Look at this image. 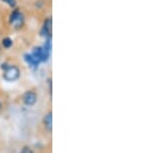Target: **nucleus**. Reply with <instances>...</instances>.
<instances>
[{
  "instance_id": "nucleus-1",
  "label": "nucleus",
  "mask_w": 154,
  "mask_h": 153,
  "mask_svg": "<svg viewBox=\"0 0 154 153\" xmlns=\"http://www.w3.org/2000/svg\"><path fill=\"white\" fill-rule=\"evenodd\" d=\"M2 77L7 82H14L21 77V70L18 66L11 65V64H3L2 65Z\"/></svg>"
},
{
  "instance_id": "nucleus-2",
  "label": "nucleus",
  "mask_w": 154,
  "mask_h": 153,
  "mask_svg": "<svg viewBox=\"0 0 154 153\" xmlns=\"http://www.w3.org/2000/svg\"><path fill=\"white\" fill-rule=\"evenodd\" d=\"M25 18L24 14L18 7L12 9V11L11 12V16H9V24L11 26H14L16 29H20L22 26L24 25Z\"/></svg>"
},
{
  "instance_id": "nucleus-3",
  "label": "nucleus",
  "mask_w": 154,
  "mask_h": 153,
  "mask_svg": "<svg viewBox=\"0 0 154 153\" xmlns=\"http://www.w3.org/2000/svg\"><path fill=\"white\" fill-rule=\"evenodd\" d=\"M51 51H48L46 48H44L43 46H35L32 50L31 55L38 60L40 63H45L49 60V57H51Z\"/></svg>"
},
{
  "instance_id": "nucleus-4",
  "label": "nucleus",
  "mask_w": 154,
  "mask_h": 153,
  "mask_svg": "<svg viewBox=\"0 0 154 153\" xmlns=\"http://www.w3.org/2000/svg\"><path fill=\"white\" fill-rule=\"evenodd\" d=\"M22 100H23V103L26 106L32 107V106L36 104L37 100H38V96H37V93L34 90H27L23 95Z\"/></svg>"
},
{
  "instance_id": "nucleus-5",
  "label": "nucleus",
  "mask_w": 154,
  "mask_h": 153,
  "mask_svg": "<svg viewBox=\"0 0 154 153\" xmlns=\"http://www.w3.org/2000/svg\"><path fill=\"white\" fill-rule=\"evenodd\" d=\"M51 30H53V22H51V18H48L44 20L43 22V25H42V28L40 31V35L43 36L44 38L51 37Z\"/></svg>"
},
{
  "instance_id": "nucleus-6",
  "label": "nucleus",
  "mask_w": 154,
  "mask_h": 153,
  "mask_svg": "<svg viewBox=\"0 0 154 153\" xmlns=\"http://www.w3.org/2000/svg\"><path fill=\"white\" fill-rule=\"evenodd\" d=\"M42 123H43L45 130L48 133H51V130H53V113H51V111H49L46 114H44L43 119H42Z\"/></svg>"
},
{
  "instance_id": "nucleus-7",
  "label": "nucleus",
  "mask_w": 154,
  "mask_h": 153,
  "mask_svg": "<svg viewBox=\"0 0 154 153\" xmlns=\"http://www.w3.org/2000/svg\"><path fill=\"white\" fill-rule=\"evenodd\" d=\"M24 60L30 66V67H31L32 69H34V70H36V69L39 67V65H40V62H39L38 60H36V59L34 58L31 54H25Z\"/></svg>"
},
{
  "instance_id": "nucleus-8",
  "label": "nucleus",
  "mask_w": 154,
  "mask_h": 153,
  "mask_svg": "<svg viewBox=\"0 0 154 153\" xmlns=\"http://www.w3.org/2000/svg\"><path fill=\"white\" fill-rule=\"evenodd\" d=\"M1 44H2V46H3L4 48L8 49V48H11L12 46L14 41H12V39L9 38V37H4V38L1 40Z\"/></svg>"
},
{
  "instance_id": "nucleus-9",
  "label": "nucleus",
  "mask_w": 154,
  "mask_h": 153,
  "mask_svg": "<svg viewBox=\"0 0 154 153\" xmlns=\"http://www.w3.org/2000/svg\"><path fill=\"white\" fill-rule=\"evenodd\" d=\"M2 2H4V3H6L7 5H8L11 8H16L17 7V4H18V2H17V0H1Z\"/></svg>"
},
{
  "instance_id": "nucleus-10",
  "label": "nucleus",
  "mask_w": 154,
  "mask_h": 153,
  "mask_svg": "<svg viewBox=\"0 0 154 153\" xmlns=\"http://www.w3.org/2000/svg\"><path fill=\"white\" fill-rule=\"evenodd\" d=\"M20 153H34V152H33V150H32L31 148L25 146L23 149L21 150V152H20Z\"/></svg>"
},
{
  "instance_id": "nucleus-11",
  "label": "nucleus",
  "mask_w": 154,
  "mask_h": 153,
  "mask_svg": "<svg viewBox=\"0 0 154 153\" xmlns=\"http://www.w3.org/2000/svg\"><path fill=\"white\" fill-rule=\"evenodd\" d=\"M1 110H2V103H1V101H0V112H1Z\"/></svg>"
}]
</instances>
